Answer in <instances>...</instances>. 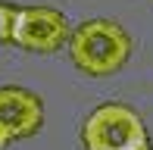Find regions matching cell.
Listing matches in <instances>:
<instances>
[{"instance_id":"277c9868","label":"cell","mask_w":153,"mask_h":150,"mask_svg":"<svg viewBox=\"0 0 153 150\" xmlns=\"http://www.w3.org/2000/svg\"><path fill=\"white\" fill-rule=\"evenodd\" d=\"M0 125L13 141L31 138L44 125V103L25 88H0Z\"/></svg>"},{"instance_id":"7a4b0ae2","label":"cell","mask_w":153,"mask_h":150,"mask_svg":"<svg viewBox=\"0 0 153 150\" xmlns=\"http://www.w3.org/2000/svg\"><path fill=\"white\" fill-rule=\"evenodd\" d=\"M85 150H153L144 119L125 103H103L81 125Z\"/></svg>"},{"instance_id":"8992f818","label":"cell","mask_w":153,"mask_h":150,"mask_svg":"<svg viewBox=\"0 0 153 150\" xmlns=\"http://www.w3.org/2000/svg\"><path fill=\"white\" fill-rule=\"evenodd\" d=\"M10 141H13V138H10V134H6V128H3V125H0V150H3L6 144H10Z\"/></svg>"},{"instance_id":"3957f363","label":"cell","mask_w":153,"mask_h":150,"mask_svg":"<svg viewBox=\"0 0 153 150\" xmlns=\"http://www.w3.org/2000/svg\"><path fill=\"white\" fill-rule=\"evenodd\" d=\"M72 38L69 22L53 6H19L10 41L28 53H56Z\"/></svg>"},{"instance_id":"5b68a950","label":"cell","mask_w":153,"mask_h":150,"mask_svg":"<svg viewBox=\"0 0 153 150\" xmlns=\"http://www.w3.org/2000/svg\"><path fill=\"white\" fill-rule=\"evenodd\" d=\"M13 19H16V6L0 3V41H10V35H13Z\"/></svg>"},{"instance_id":"6da1fadb","label":"cell","mask_w":153,"mask_h":150,"mask_svg":"<svg viewBox=\"0 0 153 150\" xmlns=\"http://www.w3.org/2000/svg\"><path fill=\"white\" fill-rule=\"evenodd\" d=\"M69 56L85 75H116L131 56V38L113 19H88L69 38Z\"/></svg>"}]
</instances>
